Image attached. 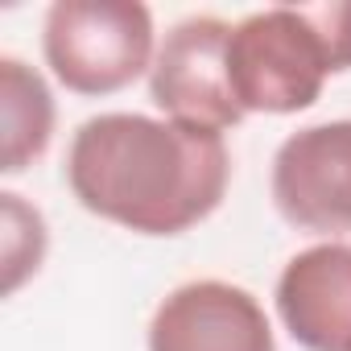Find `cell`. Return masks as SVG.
Masks as SVG:
<instances>
[{"mask_svg": "<svg viewBox=\"0 0 351 351\" xmlns=\"http://www.w3.org/2000/svg\"><path fill=\"white\" fill-rule=\"evenodd\" d=\"M232 157L223 132L104 112L75 128L66 186L83 211L136 236H182L228 195Z\"/></svg>", "mask_w": 351, "mask_h": 351, "instance_id": "1", "label": "cell"}, {"mask_svg": "<svg viewBox=\"0 0 351 351\" xmlns=\"http://www.w3.org/2000/svg\"><path fill=\"white\" fill-rule=\"evenodd\" d=\"M351 71V5H273L232 25L228 75L248 112L289 116L318 104L322 83Z\"/></svg>", "mask_w": 351, "mask_h": 351, "instance_id": "2", "label": "cell"}, {"mask_svg": "<svg viewBox=\"0 0 351 351\" xmlns=\"http://www.w3.org/2000/svg\"><path fill=\"white\" fill-rule=\"evenodd\" d=\"M42 50L66 91L112 95L153 71V13L141 0H54Z\"/></svg>", "mask_w": 351, "mask_h": 351, "instance_id": "3", "label": "cell"}, {"mask_svg": "<svg viewBox=\"0 0 351 351\" xmlns=\"http://www.w3.org/2000/svg\"><path fill=\"white\" fill-rule=\"evenodd\" d=\"M228 42L232 25L219 17H186L178 21L149 71V99L178 124L228 132L244 120L228 75Z\"/></svg>", "mask_w": 351, "mask_h": 351, "instance_id": "4", "label": "cell"}, {"mask_svg": "<svg viewBox=\"0 0 351 351\" xmlns=\"http://www.w3.org/2000/svg\"><path fill=\"white\" fill-rule=\"evenodd\" d=\"M273 203L310 236L351 232V120L298 128L273 157Z\"/></svg>", "mask_w": 351, "mask_h": 351, "instance_id": "5", "label": "cell"}, {"mask_svg": "<svg viewBox=\"0 0 351 351\" xmlns=\"http://www.w3.org/2000/svg\"><path fill=\"white\" fill-rule=\"evenodd\" d=\"M149 351H277L265 306L232 281L169 289L149 322Z\"/></svg>", "mask_w": 351, "mask_h": 351, "instance_id": "6", "label": "cell"}, {"mask_svg": "<svg viewBox=\"0 0 351 351\" xmlns=\"http://www.w3.org/2000/svg\"><path fill=\"white\" fill-rule=\"evenodd\" d=\"M277 314L306 351H351V244L326 240L277 277Z\"/></svg>", "mask_w": 351, "mask_h": 351, "instance_id": "7", "label": "cell"}, {"mask_svg": "<svg viewBox=\"0 0 351 351\" xmlns=\"http://www.w3.org/2000/svg\"><path fill=\"white\" fill-rule=\"evenodd\" d=\"M0 124H5V149H0L5 173H21L29 161H38L50 149L54 95L46 79L13 54L0 58Z\"/></svg>", "mask_w": 351, "mask_h": 351, "instance_id": "8", "label": "cell"}, {"mask_svg": "<svg viewBox=\"0 0 351 351\" xmlns=\"http://www.w3.org/2000/svg\"><path fill=\"white\" fill-rule=\"evenodd\" d=\"M0 207H5V293H17L21 281L42 269L46 219L38 207L21 203V195H13V191L0 195Z\"/></svg>", "mask_w": 351, "mask_h": 351, "instance_id": "9", "label": "cell"}]
</instances>
